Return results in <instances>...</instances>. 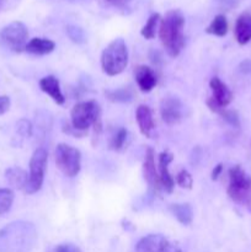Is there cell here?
I'll list each match as a JSON object with an SVG mask.
<instances>
[{
  "label": "cell",
  "mask_w": 251,
  "mask_h": 252,
  "mask_svg": "<svg viewBox=\"0 0 251 252\" xmlns=\"http://www.w3.org/2000/svg\"><path fill=\"white\" fill-rule=\"evenodd\" d=\"M135 252H182L179 245L160 234L144 236L135 245Z\"/></svg>",
  "instance_id": "cell-10"
},
{
  "label": "cell",
  "mask_w": 251,
  "mask_h": 252,
  "mask_svg": "<svg viewBox=\"0 0 251 252\" xmlns=\"http://www.w3.org/2000/svg\"><path fill=\"white\" fill-rule=\"evenodd\" d=\"M221 171H223V164H218L217 166H214L213 171H212V180L213 181H217L219 179V176L221 175Z\"/></svg>",
  "instance_id": "cell-34"
},
{
  "label": "cell",
  "mask_w": 251,
  "mask_h": 252,
  "mask_svg": "<svg viewBox=\"0 0 251 252\" xmlns=\"http://www.w3.org/2000/svg\"><path fill=\"white\" fill-rule=\"evenodd\" d=\"M135 121L139 127L140 133L144 137L152 138L153 132L155 129L154 117H153V111L147 105H140L135 111Z\"/></svg>",
  "instance_id": "cell-15"
},
{
  "label": "cell",
  "mask_w": 251,
  "mask_h": 252,
  "mask_svg": "<svg viewBox=\"0 0 251 252\" xmlns=\"http://www.w3.org/2000/svg\"><path fill=\"white\" fill-rule=\"evenodd\" d=\"M174 160V155L169 152H162L159 155V176L160 182H161V187L165 192L167 193H172L175 189V179L171 176L169 171V165Z\"/></svg>",
  "instance_id": "cell-13"
},
{
  "label": "cell",
  "mask_w": 251,
  "mask_h": 252,
  "mask_svg": "<svg viewBox=\"0 0 251 252\" xmlns=\"http://www.w3.org/2000/svg\"><path fill=\"white\" fill-rule=\"evenodd\" d=\"M160 19H161V17H160V14H157V12H154V14L150 15L147 24L143 26L142 31H140V34H142L145 39L154 38L155 33H157V24H159Z\"/></svg>",
  "instance_id": "cell-23"
},
{
  "label": "cell",
  "mask_w": 251,
  "mask_h": 252,
  "mask_svg": "<svg viewBox=\"0 0 251 252\" xmlns=\"http://www.w3.org/2000/svg\"><path fill=\"white\" fill-rule=\"evenodd\" d=\"M229 185L226 193L234 203L251 211V177L240 165L229 170Z\"/></svg>",
  "instance_id": "cell-4"
},
{
  "label": "cell",
  "mask_w": 251,
  "mask_h": 252,
  "mask_svg": "<svg viewBox=\"0 0 251 252\" xmlns=\"http://www.w3.org/2000/svg\"><path fill=\"white\" fill-rule=\"evenodd\" d=\"M185 17L180 10H170L160 21L159 37L171 58H176L185 47Z\"/></svg>",
  "instance_id": "cell-2"
},
{
  "label": "cell",
  "mask_w": 251,
  "mask_h": 252,
  "mask_svg": "<svg viewBox=\"0 0 251 252\" xmlns=\"http://www.w3.org/2000/svg\"><path fill=\"white\" fill-rule=\"evenodd\" d=\"M47 161H48V153L44 148H38L34 150L30 160L29 184L25 189L27 194H33L41 189L47 170Z\"/></svg>",
  "instance_id": "cell-7"
},
{
  "label": "cell",
  "mask_w": 251,
  "mask_h": 252,
  "mask_svg": "<svg viewBox=\"0 0 251 252\" xmlns=\"http://www.w3.org/2000/svg\"><path fill=\"white\" fill-rule=\"evenodd\" d=\"M10 98L9 96H0V116L6 113L10 108Z\"/></svg>",
  "instance_id": "cell-32"
},
{
  "label": "cell",
  "mask_w": 251,
  "mask_h": 252,
  "mask_svg": "<svg viewBox=\"0 0 251 252\" xmlns=\"http://www.w3.org/2000/svg\"><path fill=\"white\" fill-rule=\"evenodd\" d=\"M105 96L111 102H130L134 98V91L132 88L127 86V88H121L117 90H106Z\"/></svg>",
  "instance_id": "cell-22"
},
{
  "label": "cell",
  "mask_w": 251,
  "mask_h": 252,
  "mask_svg": "<svg viewBox=\"0 0 251 252\" xmlns=\"http://www.w3.org/2000/svg\"><path fill=\"white\" fill-rule=\"evenodd\" d=\"M176 184L179 185L180 187H182V189H191L192 186H193V179H192L191 174H189L188 171L181 170L176 176Z\"/></svg>",
  "instance_id": "cell-28"
},
{
  "label": "cell",
  "mask_w": 251,
  "mask_h": 252,
  "mask_svg": "<svg viewBox=\"0 0 251 252\" xmlns=\"http://www.w3.org/2000/svg\"><path fill=\"white\" fill-rule=\"evenodd\" d=\"M134 79L142 93H150L157 86V78L153 68L148 65H137L134 69Z\"/></svg>",
  "instance_id": "cell-14"
},
{
  "label": "cell",
  "mask_w": 251,
  "mask_h": 252,
  "mask_svg": "<svg viewBox=\"0 0 251 252\" xmlns=\"http://www.w3.org/2000/svg\"><path fill=\"white\" fill-rule=\"evenodd\" d=\"M228 20H226L225 15L219 14L212 20V22L206 29V32L217 37H224L228 33Z\"/></svg>",
  "instance_id": "cell-21"
},
{
  "label": "cell",
  "mask_w": 251,
  "mask_h": 252,
  "mask_svg": "<svg viewBox=\"0 0 251 252\" xmlns=\"http://www.w3.org/2000/svg\"><path fill=\"white\" fill-rule=\"evenodd\" d=\"M71 128L76 132L84 133L91 126L101 122V108L96 101L79 102L70 111Z\"/></svg>",
  "instance_id": "cell-5"
},
{
  "label": "cell",
  "mask_w": 251,
  "mask_h": 252,
  "mask_svg": "<svg viewBox=\"0 0 251 252\" xmlns=\"http://www.w3.org/2000/svg\"><path fill=\"white\" fill-rule=\"evenodd\" d=\"M5 1H6V0H0V10H1L2 5H4V4H5Z\"/></svg>",
  "instance_id": "cell-37"
},
{
  "label": "cell",
  "mask_w": 251,
  "mask_h": 252,
  "mask_svg": "<svg viewBox=\"0 0 251 252\" xmlns=\"http://www.w3.org/2000/svg\"><path fill=\"white\" fill-rule=\"evenodd\" d=\"M218 115L220 116V117L228 123V125H230L231 127H235V128L240 127V118H239V115L236 111L226 110V108H224V110H221Z\"/></svg>",
  "instance_id": "cell-27"
},
{
  "label": "cell",
  "mask_w": 251,
  "mask_h": 252,
  "mask_svg": "<svg viewBox=\"0 0 251 252\" xmlns=\"http://www.w3.org/2000/svg\"><path fill=\"white\" fill-rule=\"evenodd\" d=\"M128 132L126 128H120V129L116 132V134H113V137L110 140V149L115 150V152H120L125 147V143L127 140Z\"/></svg>",
  "instance_id": "cell-25"
},
{
  "label": "cell",
  "mask_w": 251,
  "mask_h": 252,
  "mask_svg": "<svg viewBox=\"0 0 251 252\" xmlns=\"http://www.w3.org/2000/svg\"><path fill=\"white\" fill-rule=\"evenodd\" d=\"M56 165L66 177H75L81 170V153L71 145L61 143L56 148Z\"/></svg>",
  "instance_id": "cell-6"
},
{
  "label": "cell",
  "mask_w": 251,
  "mask_h": 252,
  "mask_svg": "<svg viewBox=\"0 0 251 252\" xmlns=\"http://www.w3.org/2000/svg\"><path fill=\"white\" fill-rule=\"evenodd\" d=\"M56 252H81V250L73 244H62L56 249Z\"/></svg>",
  "instance_id": "cell-31"
},
{
  "label": "cell",
  "mask_w": 251,
  "mask_h": 252,
  "mask_svg": "<svg viewBox=\"0 0 251 252\" xmlns=\"http://www.w3.org/2000/svg\"><path fill=\"white\" fill-rule=\"evenodd\" d=\"M107 1L111 2V4H113V5H117V6H123V5L128 4L130 0H107Z\"/></svg>",
  "instance_id": "cell-35"
},
{
  "label": "cell",
  "mask_w": 251,
  "mask_h": 252,
  "mask_svg": "<svg viewBox=\"0 0 251 252\" xmlns=\"http://www.w3.org/2000/svg\"><path fill=\"white\" fill-rule=\"evenodd\" d=\"M239 71L241 74H251V59H245L239 64Z\"/></svg>",
  "instance_id": "cell-33"
},
{
  "label": "cell",
  "mask_w": 251,
  "mask_h": 252,
  "mask_svg": "<svg viewBox=\"0 0 251 252\" xmlns=\"http://www.w3.org/2000/svg\"><path fill=\"white\" fill-rule=\"evenodd\" d=\"M17 133L22 137H31L32 134V125L27 120H20L16 125Z\"/></svg>",
  "instance_id": "cell-30"
},
{
  "label": "cell",
  "mask_w": 251,
  "mask_h": 252,
  "mask_svg": "<svg viewBox=\"0 0 251 252\" xmlns=\"http://www.w3.org/2000/svg\"><path fill=\"white\" fill-rule=\"evenodd\" d=\"M54 48H56V43L51 39L34 37L31 41L27 42L25 51L30 54H34V56H46V54L53 52Z\"/></svg>",
  "instance_id": "cell-18"
},
{
  "label": "cell",
  "mask_w": 251,
  "mask_h": 252,
  "mask_svg": "<svg viewBox=\"0 0 251 252\" xmlns=\"http://www.w3.org/2000/svg\"><path fill=\"white\" fill-rule=\"evenodd\" d=\"M234 34L240 46H245L251 41V14L244 12L236 19Z\"/></svg>",
  "instance_id": "cell-17"
},
{
  "label": "cell",
  "mask_w": 251,
  "mask_h": 252,
  "mask_svg": "<svg viewBox=\"0 0 251 252\" xmlns=\"http://www.w3.org/2000/svg\"><path fill=\"white\" fill-rule=\"evenodd\" d=\"M143 176L153 191L159 192L160 189H162L159 172L155 165V152L153 148H147V152H145L144 162H143Z\"/></svg>",
  "instance_id": "cell-12"
},
{
  "label": "cell",
  "mask_w": 251,
  "mask_h": 252,
  "mask_svg": "<svg viewBox=\"0 0 251 252\" xmlns=\"http://www.w3.org/2000/svg\"><path fill=\"white\" fill-rule=\"evenodd\" d=\"M71 2H79V1H84V0H69Z\"/></svg>",
  "instance_id": "cell-38"
},
{
  "label": "cell",
  "mask_w": 251,
  "mask_h": 252,
  "mask_svg": "<svg viewBox=\"0 0 251 252\" xmlns=\"http://www.w3.org/2000/svg\"><path fill=\"white\" fill-rule=\"evenodd\" d=\"M52 116L46 111H39L36 115V122L42 129H49L52 127Z\"/></svg>",
  "instance_id": "cell-29"
},
{
  "label": "cell",
  "mask_w": 251,
  "mask_h": 252,
  "mask_svg": "<svg viewBox=\"0 0 251 252\" xmlns=\"http://www.w3.org/2000/svg\"><path fill=\"white\" fill-rule=\"evenodd\" d=\"M169 209L182 225H191L193 221V209L188 203L171 204Z\"/></svg>",
  "instance_id": "cell-20"
},
{
  "label": "cell",
  "mask_w": 251,
  "mask_h": 252,
  "mask_svg": "<svg viewBox=\"0 0 251 252\" xmlns=\"http://www.w3.org/2000/svg\"><path fill=\"white\" fill-rule=\"evenodd\" d=\"M39 88L46 93L57 105H63L65 102L63 93H62L59 80L54 75H47L39 80Z\"/></svg>",
  "instance_id": "cell-16"
},
{
  "label": "cell",
  "mask_w": 251,
  "mask_h": 252,
  "mask_svg": "<svg viewBox=\"0 0 251 252\" xmlns=\"http://www.w3.org/2000/svg\"><path fill=\"white\" fill-rule=\"evenodd\" d=\"M29 38V30L25 24L20 21H14L2 27L0 31V41L1 43L15 53L25 51Z\"/></svg>",
  "instance_id": "cell-8"
},
{
  "label": "cell",
  "mask_w": 251,
  "mask_h": 252,
  "mask_svg": "<svg viewBox=\"0 0 251 252\" xmlns=\"http://www.w3.org/2000/svg\"><path fill=\"white\" fill-rule=\"evenodd\" d=\"M209 88L212 90V96L206 101V103L212 112L219 113L226 106L230 105L234 98V94L218 76H214L211 79Z\"/></svg>",
  "instance_id": "cell-9"
},
{
  "label": "cell",
  "mask_w": 251,
  "mask_h": 252,
  "mask_svg": "<svg viewBox=\"0 0 251 252\" xmlns=\"http://www.w3.org/2000/svg\"><path fill=\"white\" fill-rule=\"evenodd\" d=\"M37 230L29 221H12L0 230V252H26L33 248Z\"/></svg>",
  "instance_id": "cell-1"
},
{
  "label": "cell",
  "mask_w": 251,
  "mask_h": 252,
  "mask_svg": "<svg viewBox=\"0 0 251 252\" xmlns=\"http://www.w3.org/2000/svg\"><path fill=\"white\" fill-rule=\"evenodd\" d=\"M236 1H238V0H221V2H223L224 5H229V6L236 5Z\"/></svg>",
  "instance_id": "cell-36"
},
{
  "label": "cell",
  "mask_w": 251,
  "mask_h": 252,
  "mask_svg": "<svg viewBox=\"0 0 251 252\" xmlns=\"http://www.w3.org/2000/svg\"><path fill=\"white\" fill-rule=\"evenodd\" d=\"M184 103L176 96H166L160 102V116L167 126L177 125L184 118Z\"/></svg>",
  "instance_id": "cell-11"
},
{
  "label": "cell",
  "mask_w": 251,
  "mask_h": 252,
  "mask_svg": "<svg viewBox=\"0 0 251 252\" xmlns=\"http://www.w3.org/2000/svg\"><path fill=\"white\" fill-rule=\"evenodd\" d=\"M65 31L69 38H70L74 43L81 44L86 41L85 32H84V30L81 29V27L75 26V25H68V26L65 27Z\"/></svg>",
  "instance_id": "cell-26"
},
{
  "label": "cell",
  "mask_w": 251,
  "mask_h": 252,
  "mask_svg": "<svg viewBox=\"0 0 251 252\" xmlns=\"http://www.w3.org/2000/svg\"><path fill=\"white\" fill-rule=\"evenodd\" d=\"M128 64V48L123 38H116L108 43L101 54V68L108 76L122 73Z\"/></svg>",
  "instance_id": "cell-3"
},
{
  "label": "cell",
  "mask_w": 251,
  "mask_h": 252,
  "mask_svg": "<svg viewBox=\"0 0 251 252\" xmlns=\"http://www.w3.org/2000/svg\"><path fill=\"white\" fill-rule=\"evenodd\" d=\"M5 177L12 189H24V191L26 189L27 184H29V175L21 167H9L5 171Z\"/></svg>",
  "instance_id": "cell-19"
},
{
  "label": "cell",
  "mask_w": 251,
  "mask_h": 252,
  "mask_svg": "<svg viewBox=\"0 0 251 252\" xmlns=\"http://www.w3.org/2000/svg\"><path fill=\"white\" fill-rule=\"evenodd\" d=\"M14 198L15 196L11 189H0V216L10 211Z\"/></svg>",
  "instance_id": "cell-24"
}]
</instances>
